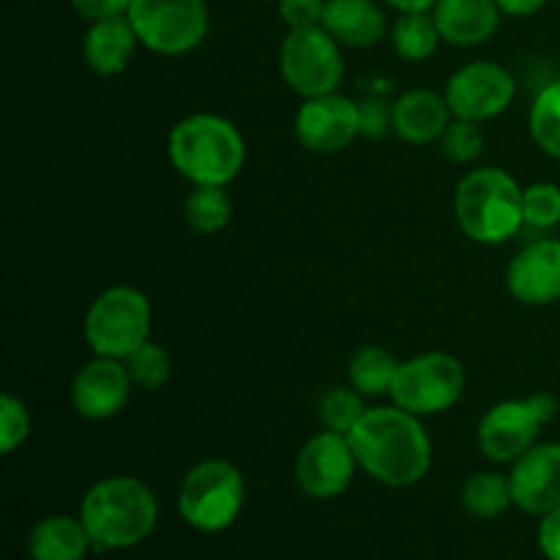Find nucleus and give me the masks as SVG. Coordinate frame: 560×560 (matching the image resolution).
I'll list each match as a JSON object with an SVG mask.
<instances>
[{
  "mask_svg": "<svg viewBox=\"0 0 560 560\" xmlns=\"http://www.w3.org/2000/svg\"><path fill=\"white\" fill-rule=\"evenodd\" d=\"M399 370V359L386 348H377V345H370V348H361L359 353L350 359L348 375L350 386L355 392H361L364 397H381V394L392 392L394 375Z\"/></svg>",
  "mask_w": 560,
  "mask_h": 560,
  "instance_id": "obj_23",
  "label": "nucleus"
},
{
  "mask_svg": "<svg viewBox=\"0 0 560 560\" xmlns=\"http://www.w3.org/2000/svg\"><path fill=\"white\" fill-rule=\"evenodd\" d=\"M514 506L545 517L560 506V443L528 448L509 474Z\"/></svg>",
  "mask_w": 560,
  "mask_h": 560,
  "instance_id": "obj_15",
  "label": "nucleus"
},
{
  "mask_svg": "<svg viewBox=\"0 0 560 560\" xmlns=\"http://www.w3.org/2000/svg\"><path fill=\"white\" fill-rule=\"evenodd\" d=\"M454 217L476 244H503L525 224L523 189L506 170H474L454 191Z\"/></svg>",
  "mask_w": 560,
  "mask_h": 560,
  "instance_id": "obj_4",
  "label": "nucleus"
},
{
  "mask_svg": "<svg viewBox=\"0 0 560 560\" xmlns=\"http://www.w3.org/2000/svg\"><path fill=\"white\" fill-rule=\"evenodd\" d=\"M361 137H383L392 129V107L381 98H366L359 104Z\"/></svg>",
  "mask_w": 560,
  "mask_h": 560,
  "instance_id": "obj_33",
  "label": "nucleus"
},
{
  "mask_svg": "<svg viewBox=\"0 0 560 560\" xmlns=\"http://www.w3.org/2000/svg\"><path fill=\"white\" fill-rule=\"evenodd\" d=\"M539 547L547 560H560V506L545 514L539 525Z\"/></svg>",
  "mask_w": 560,
  "mask_h": 560,
  "instance_id": "obj_35",
  "label": "nucleus"
},
{
  "mask_svg": "<svg viewBox=\"0 0 560 560\" xmlns=\"http://www.w3.org/2000/svg\"><path fill=\"white\" fill-rule=\"evenodd\" d=\"M465 392V366L452 353H421L399 361L392 399L413 416H435L454 408Z\"/></svg>",
  "mask_w": 560,
  "mask_h": 560,
  "instance_id": "obj_8",
  "label": "nucleus"
},
{
  "mask_svg": "<svg viewBox=\"0 0 560 560\" xmlns=\"http://www.w3.org/2000/svg\"><path fill=\"white\" fill-rule=\"evenodd\" d=\"M277 3L279 16L288 22L290 31L320 25L323 11H326V0H277Z\"/></svg>",
  "mask_w": 560,
  "mask_h": 560,
  "instance_id": "obj_32",
  "label": "nucleus"
},
{
  "mask_svg": "<svg viewBox=\"0 0 560 560\" xmlns=\"http://www.w3.org/2000/svg\"><path fill=\"white\" fill-rule=\"evenodd\" d=\"M279 74L304 98L337 93L345 77L339 42L323 25L295 27L279 47Z\"/></svg>",
  "mask_w": 560,
  "mask_h": 560,
  "instance_id": "obj_7",
  "label": "nucleus"
},
{
  "mask_svg": "<svg viewBox=\"0 0 560 560\" xmlns=\"http://www.w3.org/2000/svg\"><path fill=\"white\" fill-rule=\"evenodd\" d=\"M124 364L126 370H129L135 386L148 388V392H156V388L167 386L170 375H173V361H170V353L162 348V345L151 342V339H148L145 345H140V348H137Z\"/></svg>",
  "mask_w": 560,
  "mask_h": 560,
  "instance_id": "obj_28",
  "label": "nucleus"
},
{
  "mask_svg": "<svg viewBox=\"0 0 560 560\" xmlns=\"http://www.w3.org/2000/svg\"><path fill=\"white\" fill-rule=\"evenodd\" d=\"M523 219L534 230H550L560 224V186L541 180L523 189Z\"/></svg>",
  "mask_w": 560,
  "mask_h": 560,
  "instance_id": "obj_29",
  "label": "nucleus"
},
{
  "mask_svg": "<svg viewBox=\"0 0 560 560\" xmlns=\"http://www.w3.org/2000/svg\"><path fill=\"white\" fill-rule=\"evenodd\" d=\"M295 140L312 153H339L361 135L359 104L339 93L304 98L295 113Z\"/></svg>",
  "mask_w": 560,
  "mask_h": 560,
  "instance_id": "obj_13",
  "label": "nucleus"
},
{
  "mask_svg": "<svg viewBox=\"0 0 560 560\" xmlns=\"http://www.w3.org/2000/svg\"><path fill=\"white\" fill-rule=\"evenodd\" d=\"M441 145L448 162L468 164L474 162V159H479L481 151H485V135H481L476 120L454 118L452 126L446 129V135L441 137Z\"/></svg>",
  "mask_w": 560,
  "mask_h": 560,
  "instance_id": "obj_30",
  "label": "nucleus"
},
{
  "mask_svg": "<svg viewBox=\"0 0 560 560\" xmlns=\"http://www.w3.org/2000/svg\"><path fill=\"white\" fill-rule=\"evenodd\" d=\"M131 383L135 381L124 361L96 355L77 372L74 383H71V405L82 419H113L129 402Z\"/></svg>",
  "mask_w": 560,
  "mask_h": 560,
  "instance_id": "obj_14",
  "label": "nucleus"
},
{
  "mask_svg": "<svg viewBox=\"0 0 560 560\" xmlns=\"http://www.w3.org/2000/svg\"><path fill=\"white\" fill-rule=\"evenodd\" d=\"M91 547L93 541L82 520L63 517V514L36 523L27 541L33 560H82Z\"/></svg>",
  "mask_w": 560,
  "mask_h": 560,
  "instance_id": "obj_21",
  "label": "nucleus"
},
{
  "mask_svg": "<svg viewBox=\"0 0 560 560\" xmlns=\"http://www.w3.org/2000/svg\"><path fill=\"white\" fill-rule=\"evenodd\" d=\"M355 468L359 463H355L348 435L323 430L301 446L299 457H295V481H299L301 492L315 501H331L348 490Z\"/></svg>",
  "mask_w": 560,
  "mask_h": 560,
  "instance_id": "obj_12",
  "label": "nucleus"
},
{
  "mask_svg": "<svg viewBox=\"0 0 560 560\" xmlns=\"http://www.w3.org/2000/svg\"><path fill=\"white\" fill-rule=\"evenodd\" d=\"M320 25L353 49L375 47L386 36V14L375 0H326Z\"/></svg>",
  "mask_w": 560,
  "mask_h": 560,
  "instance_id": "obj_20",
  "label": "nucleus"
},
{
  "mask_svg": "<svg viewBox=\"0 0 560 560\" xmlns=\"http://www.w3.org/2000/svg\"><path fill=\"white\" fill-rule=\"evenodd\" d=\"M530 137L547 156L560 162V80H552L536 96L530 107Z\"/></svg>",
  "mask_w": 560,
  "mask_h": 560,
  "instance_id": "obj_26",
  "label": "nucleus"
},
{
  "mask_svg": "<svg viewBox=\"0 0 560 560\" xmlns=\"http://www.w3.org/2000/svg\"><path fill=\"white\" fill-rule=\"evenodd\" d=\"M244 476L228 459H202L180 481V517L197 530L219 534L238 520L244 509Z\"/></svg>",
  "mask_w": 560,
  "mask_h": 560,
  "instance_id": "obj_5",
  "label": "nucleus"
},
{
  "mask_svg": "<svg viewBox=\"0 0 560 560\" xmlns=\"http://www.w3.org/2000/svg\"><path fill=\"white\" fill-rule=\"evenodd\" d=\"M184 217L195 233L213 235L224 230L233 217V202H230L224 186H195L186 197Z\"/></svg>",
  "mask_w": 560,
  "mask_h": 560,
  "instance_id": "obj_24",
  "label": "nucleus"
},
{
  "mask_svg": "<svg viewBox=\"0 0 560 560\" xmlns=\"http://www.w3.org/2000/svg\"><path fill=\"white\" fill-rule=\"evenodd\" d=\"M506 288L528 306L560 301V241L541 238L517 252L509 262Z\"/></svg>",
  "mask_w": 560,
  "mask_h": 560,
  "instance_id": "obj_16",
  "label": "nucleus"
},
{
  "mask_svg": "<svg viewBox=\"0 0 560 560\" xmlns=\"http://www.w3.org/2000/svg\"><path fill=\"white\" fill-rule=\"evenodd\" d=\"M31 435V413L14 394L0 397V454H11Z\"/></svg>",
  "mask_w": 560,
  "mask_h": 560,
  "instance_id": "obj_31",
  "label": "nucleus"
},
{
  "mask_svg": "<svg viewBox=\"0 0 560 560\" xmlns=\"http://www.w3.org/2000/svg\"><path fill=\"white\" fill-rule=\"evenodd\" d=\"M514 93H517V80L512 71L492 60H474L454 71L443 96L454 118L485 124L498 118L514 102Z\"/></svg>",
  "mask_w": 560,
  "mask_h": 560,
  "instance_id": "obj_11",
  "label": "nucleus"
},
{
  "mask_svg": "<svg viewBox=\"0 0 560 560\" xmlns=\"http://www.w3.org/2000/svg\"><path fill=\"white\" fill-rule=\"evenodd\" d=\"M361 470L386 487H413L432 465V443L419 416L399 405L370 408L348 435Z\"/></svg>",
  "mask_w": 560,
  "mask_h": 560,
  "instance_id": "obj_1",
  "label": "nucleus"
},
{
  "mask_svg": "<svg viewBox=\"0 0 560 560\" xmlns=\"http://www.w3.org/2000/svg\"><path fill=\"white\" fill-rule=\"evenodd\" d=\"M167 156L195 186H228L244 167L246 142L228 118L197 113L173 126Z\"/></svg>",
  "mask_w": 560,
  "mask_h": 560,
  "instance_id": "obj_3",
  "label": "nucleus"
},
{
  "mask_svg": "<svg viewBox=\"0 0 560 560\" xmlns=\"http://www.w3.org/2000/svg\"><path fill=\"white\" fill-rule=\"evenodd\" d=\"M77 14L88 22L109 20V16H124L129 11L131 0H69Z\"/></svg>",
  "mask_w": 560,
  "mask_h": 560,
  "instance_id": "obj_34",
  "label": "nucleus"
},
{
  "mask_svg": "<svg viewBox=\"0 0 560 560\" xmlns=\"http://www.w3.org/2000/svg\"><path fill=\"white\" fill-rule=\"evenodd\" d=\"M452 118L454 115L446 96H438L435 91H424V88L402 93L392 104V129L397 131L399 140L410 142V145L438 142L452 126Z\"/></svg>",
  "mask_w": 560,
  "mask_h": 560,
  "instance_id": "obj_17",
  "label": "nucleus"
},
{
  "mask_svg": "<svg viewBox=\"0 0 560 560\" xmlns=\"http://www.w3.org/2000/svg\"><path fill=\"white\" fill-rule=\"evenodd\" d=\"M495 3L506 16H530L545 9L547 0H495Z\"/></svg>",
  "mask_w": 560,
  "mask_h": 560,
  "instance_id": "obj_36",
  "label": "nucleus"
},
{
  "mask_svg": "<svg viewBox=\"0 0 560 560\" xmlns=\"http://www.w3.org/2000/svg\"><path fill=\"white\" fill-rule=\"evenodd\" d=\"M388 5L399 11V14H410V11H432L438 0H386Z\"/></svg>",
  "mask_w": 560,
  "mask_h": 560,
  "instance_id": "obj_37",
  "label": "nucleus"
},
{
  "mask_svg": "<svg viewBox=\"0 0 560 560\" xmlns=\"http://www.w3.org/2000/svg\"><path fill=\"white\" fill-rule=\"evenodd\" d=\"M503 11L495 0H438L432 16L443 42L454 47H476L490 42Z\"/></svg>",
  "mask_w": 560,
  "mask_h": 560,
  "instance_id": "obj_18",
  "label": "nucleus"
},
{
  "mask_svg": "<svg viewBox=\"0 0 560 560\" xmlns=\"http://www.w3.org/2000/svg\"><path fill=\"white\" fill-rule=\"evenodd\" d=\"M131 27L145 49L156 55H186L208 33L206 0H131Z\"/></svg>",
  "mask_w": 560,
  "mask_h": 560,
  "instance_id": "obj_9",
  "label": "nucleus"
},
{
  "mask_svg": "<svg viewBox=\"0 0 560 560\" xmlns=\"http://www.w3.org/2000/svg\"><path fill=\"white\" fill-rule=\"evenodd\" d=\"M366 410L370 408L364 405V394L348 386L328 388V392L323 394L320 405H317V416H320L323 430L339 432V435H350Z\"/></svg>",
  "mask_w": 560,
  "mask_h": 560,
  "instance_id": "obj_27",
  "label": "nucleus"
},
{
  "mask_svg": "<svg viewBox=\"0 0 560 560\" xmlns=\"http://www.w3.org/2000/svg\"><path fill=\"white\" fill-rule=\"evenodd\" d=\"M392 42L399 58L410 63H424L435 55L443 38L432 11H410V14H399V20L394 22Z\"/></svg>",
  "mask_w": 560,
  "mask_h": 560,
  "instance_id": "obj_22",
  "label": "nucleus"
},
{
  "mask_svg": "<svg viewBox=\"0 0 560 560\" xmlns=\"http://www.w3.org/2000/svg\"><path fill=\"white\" fill-rule=\"evenodd\" d=\"M80 520L96 550H126L153 534L159 503L145 481L135 476H109L85 492Z\"/></svg>",
  "mask_w": 560,
  "mask_h": 560,
  "instance_id": "obj_2",
  "label": "nucleus"
},
{
  "mask_svg": "<svg viewBox=\"0 0 560 560\" xmlns=\"http://www.w3.org/2000/svg\"><path fill=\"white\" fill-rule=\"evenodd\" d=\"M82 331L93 353L126 361L151 339V301L126 284L104 290L88 310Z\"/></svg>",
  "mask_w": 560,
  "mask_h": 560,
  "instance_id": "obj_6",
  "label": "nucleus"
},
{
  "mask_svg": "<svg viewBox=\"0 0 560 560\" xmlns=\"http://www.w3.org/2000/svg\"><path fill=\"white\" fill-rule=\"evenodd\" d=\"M514 503L509 476L474 474L463 487V506L479 520H495Z\"/></svg>",
  "mask_w": 560,
  "mask_h": 560,
  "instance_id": "obj_25",
  "label": "nucleus"
},
{
  "mask_svg": "<svg viewBox=\"0 0 560 560\" xmlns=\"http://www.w3.org/2000/svg\"><path fill=\"white\" fill-rule=\"evenodd\" d=\"M558 402L550 394H534L528 399H506L492 405L479 424V448L492 463H517L536 446L541 424L556 419Z\"/></svg>",
  "mask_w": 560,
  "mask_h": 560,
  "instance_id": "obj_10",
  "label": "nucleus"
},
{
  "mask_svg": "<svg viewBox=\"0 0 560 560\" xmlns=\"http://www.w3.org/2000/svg\"><path fill=\"white\" fill-rule=\"evenodd\" d=\"M140 44L129 16H109V20L91 22L82 38V58L96 74L115 77L129 69L135 49Z\"/></svg>",
  "mask_w": 560,
  "mask_h": 560,
  "instance_id": "obj_19",
  "label": "nucleus"
}]
</instances>
